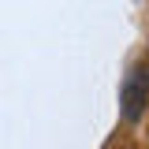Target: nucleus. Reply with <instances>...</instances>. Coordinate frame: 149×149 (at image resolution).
Segmentation results:
<instances>
[{
	"instance_id": "obj_1",
	"label": "nucleus",
	"mask_w": 149,
	"mask_h": 149,
	"mask_svg": "<svg viewBox=\"0 0 149 149\" xmlns=\"http://www.w3.org/2000/svg\"><path fill=\"white\" fill-rule=\"evenodd\" d=\"M146 104H149V63H138V67H130V74L123 78L119 112H123L127 123H134V119H142Z\"/></svg>"
}]
</instances>
